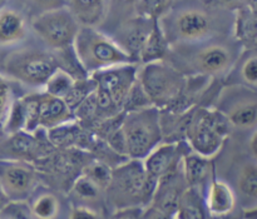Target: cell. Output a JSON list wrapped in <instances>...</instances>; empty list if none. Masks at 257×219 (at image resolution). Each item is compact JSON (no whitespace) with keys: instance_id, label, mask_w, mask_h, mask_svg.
<instances>
[{"instance_id":"obj_33","label":"cell","mask_w":257,"mask_h":219,"mask_svg":"<svg viewBox=\"0 0 257 219\" xmlns=\"http://www.w3.org/2000/svg\"><path fill=\"white\" fill-rule=\"evenodd\" d=\"M177 212L181 219H203V210L193 193H185L180 198Z\"/></svg>"},{"instance_id":"obj_9","label":"cell","mask_w":257,"mask_h":219,"mask_svg":"<svg viewBox=\"0 0 257 219\" xmlns=\"http://www.w3.org/2000/svg\"><path fill=\"white\" fill-rule=\"evenodd\" d=\"M236 57L230 47L221 43H210L190 55L188 72L200 77H221L228 73Z\"/></svg>"},{"instance_id":"obj_18","label":"cell","mask_w":257,"mask_h":219,"mask_svg":"<svg viewBox=\"0 0 257 219\" xmlns=\"http://www.w3.org/2000/svg\"><path fill=\"white\" fill-rule=\"evenodd\" d=\"M27 37L25 19L14 9H0V45L18 44Z\"/></svg>"},{"instance_id":"obj_15","label":"cell","mask_w":257,"mask_h":219,"mask_svg":"<svg viewBox=\"0 0 257 219\" xmlns=\"http://www.w3.org/2000/svg\"><path fill=\"white\" fill-rule=\"evenodd\" d=\"M180 155V147L176 143H166L157 145L145 157L146 172L156 179L166 177L176 167Z\"/></svg>"},{"instance_id":"obj_21","label":"cell","mask_w":257,"mask_h":219,"mask_svg":"<svg viewBox=\"0 0 257 219\" xmlns=\"http://www.w3.org/2000/svg\"><path fill=\"white\" fill-rule=\"evenodd\" d=\"M34 133L20 130L8 134L7 139L0 143V153L14 157H30L39 149V142Z\"/></svg>"},{"instance_id":"obj_37","label":"cell","mask_w":257,"mask_h":219,"mask_svg":"<svg viewBox=\"0 0 257 219\" xmlns=\"http://www.w3.org/2000/svg\"><path fill=\"white\" fill-rule=\"evenodd\" d=\"M112 170L107 164L100 162H94L87 168V177H89L99 188L109 187L112 179Z\"/></svg>"},{"instance_id":"obj_46","label":"cell","mask_w":257,"mask_h":219,"mask_svg":"<svg viewBox=\"0 0 257 219\" xmlns=\"http://www.w3.org/2000/svg\"><path fill=\"white\" fill-rule=\"evenodd\" d=\"M117 219H135V218H133L132 215H122V217H119Z\"/></svg>"},{"instance_id":"obj_44","label":"cell","mask_w":257,"mask_h":219,"mask_svg":"<svg viewBox=\"0 0 257 219\" xmlns=\"http://www.w3.org/2000/svg\"><path fill=\"white\" fill-rule=\"evenodd\" d=\"M8 199H9V198H8V195L5 194V192L3 190L2 185H0V208H3L5 204H7Z\"/></svg>"},{"instance_id":"obj_35","label":"cell","mask_w":257,"mask_h":219,"mask_svg":"<svg viewBox=\"0 0 257 219\" xmlns=\"http://www.w3.org/2000/svg\"><path fill=\"white\" fill-rule=\"evenodd\" d=\"M25 103V132L34 133L39 128V99L38 94H29L23 97Z\"/></svg>"},{"instance_id":"obj_4","label":"cell","mask_w":257,"mask_h":219,"mask_svg":"<svg viewBox=\"0 0 257 219\" xmlns=\"http://www.w3.org/2000/svg\"><path fill=\"white\" fill-rule=\"evenodd\" d=\"M228 130L227 119L217 109H200L188 122L186 137L195 153L210 158L221 149Z\"/></svg>"},{"instance_id":"obj_6","label":"cell","mask_w":257,"mask_h":219,"mask_svg":"<svg viewBox=\"0 0 257 219\" xmlns=\"http://www.w3.org/2000/svg\"><path fill=\"white\" fill-rule=\"evenodd\" d=\"M30 25L35 35L53 50L73 45L80 28V23L68 7L34 15Z\"/></svg>"},{"instance_id":"obj_2","label":"cell","mask_w":257,"mask_h":219,"mask_svg":"<svg viewBox=\"0 0 257 219\" xmlns=\"http://www.w3.org/2000/svg\"><path fill=\"white\" fill-rule=\"evenodd\" d=\"M137 80L152 107L157 109L176 104L187 84V77L165 60L143 65L138 69Z\"/></svg>"},{"instance_id":"obj_24","label":"cell","mask_w":257,"mask_h":219,"mask_svg":"<svg viewBox=\"0 0 257 219\" xmlns=\"http://www.w3.org/2000/svg\"><path fill=\"white\" fill-rule=\"evenodd\" d=\"M48 139L55 147H69L82 138V125L74 119L47 130Z\"/></svg>"},{"instance_id":"obj_16","label":"cell","mask_w":257,"mask_h":219,"mask_svg":"<svg viewBox=\"0 0 257 219\" xmlns=\"http://www.w3.org/2000/svg\"><path fill=\"white\" fill-rule=\"evenodd\" d=\"M226 85H243L256 90L257 57L255 49L245 50L241 57H237L226 74Z\"/></svg>"},{"instance_id":"obj_26","label":"cell","mask_w":257,"mask_h":219,"mask_svg":"<svg viewBox=\"0 0 257 219\" xmlns=\"http://www.w3.org/2000/svg\"><path fill=\"white\" fill-rule=\"evenodd\" d=\"M95 87H97V85H95L94 79H93L90 75L88 78H85V79L75 80L72 89L69 90V93H68V94L65 95L64 99H63L67 103V105L69 107V109L72 110L73 114H74V112L77 110V108L79 107V105L82 104L93 92H94Z\"/></svg>"},{"instance_id":"obj_3","label":"cell","mask_w":257,"mask_h":219,"mask_svg":"<svg viewBox=\"0 0 257 219\" xmlns=\"http://www.w3.org/2000/svg\"><path fill=\"white\" fill-rule=\"evenodd\" d=\"M125 143V153L133 159H142L162 139V117L160 109H145L124 113L119 123Z\"/></svg>"},{"instance_id":"obj_5","label":"cell","mask_w":257,"mask_h":219,"mask_svg":"<svg viewBox=\"0 0 257 219\" xmlns=\"http://www.w3.org/2000/svg\"><path fill=\"white\" fill-rule=\"evenodd\" d=\"M57 69L53 53L39 49H23L12 53L4 60L8 78L29 87H40Z\"/></svg>"},{"instance_id":"obj_39","label":"cell","mask_w":257,"mask_h":219,"mask_svg":"<svg viewBox=\"0 0 257 219\" xmlns=\"http://www.w3.org/2000/svg\"><path fill=\"white\" fill-rule=\"evenodd\" d=\"M28 2L30 3V7L34 10L35 15L67 7V0H28Z\"/></svg>"},{"instance_id":"obj_32","label":"cell","mask_w":257,"mask_h":219,"mask_svg":"<svg viewBox=\"0 0 257 219\" xmlns=\"http://www.w3.org/2000/svg\"><path fill=\"white\" fill-rule=\"evenodd\" d=\"M59 210L58 199L52 194L40 195L33 204V213L38 219H53Z\"/></svg>"},{"instance_id":"obj_8","label":"cell","mask_w":257,"mask_h":219,"mask_svg":"<svg viewBox=\"0 0 257 219\" xmlns=\"http://www.w3.org/2000/svg\"><path fill=\"white\" fill-rule=\"evenodd\" d=\"M161 23V22H160ZM171 43H198L207 39L213 32L211 15L198 8H186L167 18V27L161 24Z\"/></svg>"},{"instance_id":"obj_19","label":"cell","mask_w":257,"mask_h":219,"mask_svg":"<svg viewBox=\"0 0 257 219\" xmlns=\"http://www.w3.org/2000/svg\"><path fill=\"white\" fill-rule=\"evenodd\" d=\"M168 53H170V42L167 40L165 32L161 27L160 19H156L153 22L152 29L143 44L142 50H141L138 62H142L143 64L160 62V60L166 59Z\"/></svg>"},{"instance_id":"obj_10","label":"cell","mask_w":257,"mask_h":219,"mask_svg":"<svg viewBox=\"0 0 257 219\" xmlns=\"http://www.w3.org/2000/svg\"><path fill=\"white\" fill-rule=\"evenodd\" d=\"M137 64H125L99 70L90 74V77L94 79L98 89L107 93L118 109L123 112V103L137 80Z\"/></svg>"},{"instance_id":"obj_13","label":"cell","mask_w":257,"mask_h":219,"mask_svg":"<svg viewBox=\"0 0 257 219\" xmlns=\"http://www.w3.org/2000/svg\"><path fill=\"white\" fill-rule=\"evenodd\" d=\"M34 183V173L28 165L13 160H0V185L8 198L29 192Z\"/></svg>"},{"instance_id":"obj_7","label":"cell","mask_w":257,"mask_h":219,"mask_svg":"<svg viewBox=\"0 0 257 219\" xmlns=\"http://www.w3.org/2000/svg\"><path fill=\"white\" fill-rule=\"evenodd\" d=\"M215 109L223 114L230 127L240 130L255 129L256 90L243 85H226L218 97Z\"/></svg>"},{"instance_id":"obj_36","label":"cell","mask_w":257,"mask_h":219,"mask_svg":"<svg viewBox=\"0 0 257 219\" xmlns=\"http://www.w3.org/2000/svg\"><path fill=\"white\" fill-rule=\"evenodd\" d=\"M73 190L78 197L85 200L97 199L100 193V188L87 175H82L75 180Z\"/></svg>"},{"instance_id":"obj_41","label":"cell","mask_w":257,"mask_h":219,"mask_svg":"<svg viewBox=\"0 0 257 219\" xmlns=\"http://www.w3.org/2000/svg\"><path fill=\"white\" fill-rule=\"evenodd\" d=\"M69 219H100V217L97 214V212L89 208L78 207L72 210Z\"/></svg>"},{"instance_id":"obj_40","label":"cell","mask_w":257,"mask_h":219,"mask_svg":"<svg viewBox=\"0 0 257 219\" xmlns=\"http://www.w3.org/2000/svg\"><path fill=\"white\" fill-rule=\"evenodd\" d=\"M215 4L220 5V7L228 8V9H240V8L248 7L255 9L256 0H212ZM256 10V9H255Z\"/></svg>"},{"instance_id":"obj_25","label":"cell","mask_w":257,"mask_h":219,"mask_svg":"<svg viewBox=\"0 0 257 219\" xmlns=\"http://www.w3.org/2000/svg\"><path fill=\"white\" fill-rule=\"evenodd\" d=\"M25 122H27V117H25V103L23 97L12 100L2 129L7 134H13V133L24 130Z\"/></svg>"},{"instance_id":"obj_20","label":"cell","mask_w":257,"mask_h":219,"mask_svg":"<svg viewBox=\"0 0 257 219\" xmlns=\"http://www.w3.org/2000/svg\"><path fill=\"white\" fill-rule=\"evenodd\" d=\"M257 35L256 10L243 7L237 9L235 20V38L245 50L255 49Z\"/></svg>"},{"instance_id":"obj_38","label":"cell","mask_w":257,"mask_h":219,"mask_svg":"<svg viewBox=\"0 0 257 219\" xmlns=\"http://www.w3.org/2000/svg\"><path fill=\"white\" fill-rule=\"evenodd\" d=\"M12 103V90L8 80L0 75V130L4 124L5 117H7L8 109Z\"/></svg>"},{"instance_id":"obj_14","label":"cell","mask_w":257,"mask_h":219,"mask_svg":"<svg viewBox=\"0 0 257 219\" xmlns=\"http://www.w3.org/2000/svg\"><path fill=\"white\" fill-rule=\"evenodd\" d=\"M39 99V128L52 129L74 119V114L62 98L53 97L45 92L38 93Z\"/></svg>"},{"instance_id":"obj_31","label":"cell","mask_w":257,"mask_h":219,"mask_svg":"<svg viewBox=\"0 0 257 219\" xmlns=\"http://www.w3.org/2000/svg\"><path fill=\"white\" fill-rule=\"evenodd\" d=\"M172 0H140L137 5V15L161 19L167 13Z\"/></svg>"},{"instance_id":"obj_27","label":"cell","mask_w":257,"mask_h":219,"mask_svg":"<svg viewBox=\"0 0 257 219\" xmlns=\"http://www.w3.org/2000/svg\"><path fill=\"white\" fill-rule=\"evenodd\" d=\"M74 82L75 80L69 74H67L65 72L57 68L53 72V74L48 78L45 84L43 85V89H44L43 92H45L49 95H53V97L64 99L65 95L72 89Z\"/></svg>"},{"instance_id":"obj_11","label":"cell","mask_w":257,"mask_h":219,"mask_svg":"<svg viewBox=\"0 0 257 219\" xmlns=\"http://www.w3.org/2000/svg\"><path fill=\"white\" fill-rule=\"evenodd\" d=\"M157 180L146 172L143 164L140 162H132L120 167L115 173H112L110 183H115L118 189L124 195L147 200L155 192Z\"/></svg>"},{"instance_id":"obj_28","label":"cell","mask_w":257,"mask_h":219,"mask_svg":"<svg viewBox=\"0 0 257 219\" xmlns=\"http://www.w3.org/2000/svg\"><path fill=\"white\" fill-rule=\"evenodd\" d=\"M208 173V160L206 157L193 153L185 158V177L190 184L202 182Z\"/></svg>"},{"instance_id":"obj_34","label":"cell","mask_w":257,"mask_h":219,"mask_svg":"<svg viewBox=\"0 0 257 219\" xmlns=\"http://www.w3.org/2000/svg\"><path fill=\"white\" fill-rule=\"evenodd\" d=\"M238 188L241 193L255 199L257 195V170L255 164H247L241 170L238 177Z\"/></svg>"},{"instance_id":"obj_22","label":"cell","mask_w":257,"mask_h":219,"mask_svg":"<svg viewBox=\"0 0 257 219\" xmlns=\"http://www.w3.org/2000/svg\"><path fill=\"white\" fill-rule=\"evenodd\" d=\"M207 203L208 209L213 214H227L235 207V195L226 183L215 180L211 184Z\"/></svg>"},{"instance_id":"obj_43","label":"cell","mask_w":257,"mask_h":219,"mask_svg":"<svg viewBox=\"0 0 257 219\" xmlns=\"http://www.w3.org/2000/svg\"><path fill=\"white\" fill-rule=\"evenodd\" d=\"M148 219H172V215L157 209V210H153V212L148 215Z\"/></svg>"},{"instance_id":"obj_42","label":"cell","mask_w":257,"mask_h":219,"mask_svg":"<svg viewBox=\"0 0 257 219\" xmlns=\"http://www.w3.org/2000/svg\"><path fill=\"white\" fill-rule=\"evenodd\" d=\"M248 149H250L252 158H256L257 155V133L253 132L251 135L250 140H248Z\"/></svg>"},{"instance_id":"obj_23","label":"cell","mask_w":257,"mask_h":219,"mask_svg":"<svg viewBox=\"0 0 257 219\" xmlns=\"http://www.w3.org/2000/svg\"><path fill=\"white\" fill-rule=\"evenodd\" d=\"M53 55H54V60L58 69L69 74L74 80L85 79V78L89 77V74L85 72L84 68L82 67L80 62L78 60L73 45L59 50H53Z\"/></svg>"},{"instance_id":"obj_45","label":"cell","mask_w":257,"mask_h":219,"mask_svg":"<svg viewBox=\"0 0 257 219\" xmlns=\"http://www.w3.org/2000/svg\"><path fill=\"white\" fill-rule=\"evenodd\" d=\"M7 2H8V0H0V9H3V8L5 7Z\"/></svg>"},{"instance_id":"obj_1","label":"cell","mask_w":257,"mask_h":219,"mask_svg":"<svg viewBox=\"0 0 257 219\" xmlns=\"http://www.w3.org/2000/svg\"><path fill=\"white\" fill-rule=\"evenodd\" d=\"M75 55L88 74L125 64H137L117 43L95 27L80 25L73 43Z\"/></svg>"},{"instance_id":"obj_12","label":"cell","mask_w":257,"mask_h":219,"mask_svg":"<svg viewBox=\"0 0 257 219\" xmlns=\"http://www.w3.org/2000/svg\"><path fill=\"white\" fill-rule=\"evenodd\" d=\"M155 20L142 15H135L115 27L110 38L117 43L118 47L122 48L131 58L138 63L140 53L152 29Z\"/></svg>"},{"instance_id":"obj_30","label":"cell","mask_w":257,"mask_h":219,"mask_svg":"<svg viewBox=\"0 0 257 219\" xmlns=\"http://www.w3.org/2000/svg\"><path fill=\"white\" fill-rule=\"evenodd\" d=\"M148 107H152V104L146 95L145 90L141 87L140 82L136 80L135 84L128 92L127 97H125L124 103H123V113L135 112V110L145 109Z\"/></svg>"},{"instance_id":"obj_29","label":"cell","mask_w":257,"mask_h":219,"mask_svg":"<svg viewBox=\"0 0 257 219\" xmlns=\"http://www.w3.org/2000/svg\"><path fill=\"white\" fill-rule=\"evenodd\" d=\"M138 2L140 0H109L105 20L112 18L113 22H117L115 27H118L124 20L137 15Z\"/></svg>"},{"instance_id":"obj_17","label":"cell","mask_w":257,"mask_h":219,"mask_svg":"<svg viewBox=\"0 0 257 219\" xmlns=\"http://www.w3.org/2000/svg\"><path fill=\"white\" fill-rule=\"evenodd\" d=\"M109 0H67V7L80 25L99 27L104 23Z\"/></svg>"}]
</instances>
